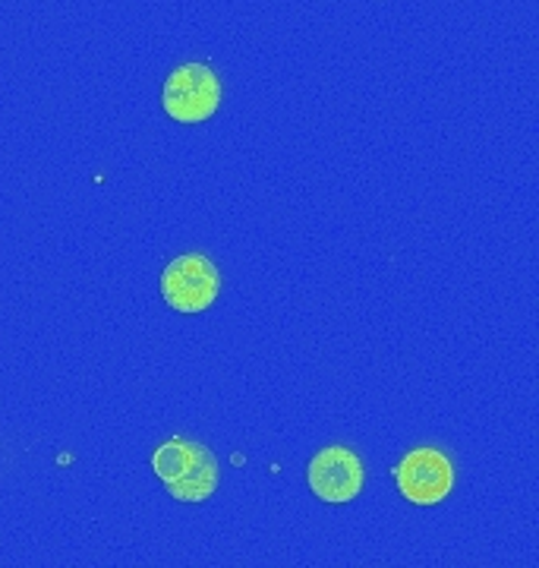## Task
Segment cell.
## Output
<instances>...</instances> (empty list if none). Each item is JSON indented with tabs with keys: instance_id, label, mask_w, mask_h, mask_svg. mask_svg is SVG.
Wrapping results in <instances>:
<instances>
[{
	"instance_id": "6da1fadb",
	"label": "cell",
	"mask_w": 539,
	"mask_h": 568,
	"mask_svg": "<svg viewBox=\"0 0 539 568\" xmlns=\"http://www.w3.org/2000/svg\"><path fill=\"white\" fill-rule=\"evenodd\" d=\"M152 470L180 503H205L218 489V458L196 439H167L152 455Z\"/></svg>"
},
{
	"instance_id": "7a4b0ae2",
	"label": "cell",
	"mask_w": 539,
	"mask_h": 568,
	"mask_svg": "<svg viewBox=\"0 0 539 568\" xmlns=\"http://www.w3.org/2000/svg\"><path fill=\"white\" fill-rule=\"evenodd\" d=\"M161 104L167 118L177 123H202L209 121L221 104V82L209 63H183L177 67L161 92Z\"/></svg>"
},
{
	"instance_id": "3957f363",
	"label": "cell",
	"mask_w": 539,
	"mask_h": 568,
	"mask_svg": "<svg viewBox=\"0 0 539 568\" xmlns=\"http://www.w3.org/2000/svg\"><path fill=\"white\" fill-rule=\"evenodd\" d=\"M221 275L205 253H186L161 272V297L177 313H202L215 304Z\"/></svg>"
},
{
	"instance_id": "277c9868",
	"label": "cell",
	"mask_w": 539,
	"mask_h": 568,
	"mask_svg": "<svg viewBox=\"0 0 539 568\" xmlns=\"http://www.w3.org/2000/svg\"><path fill=\"white\" fill-rule=\"evenodd\" d=\"M306 480H309V489L319 496L322 503L344 506V503H354L363 493L366 470H363V462H359L354 448L328 446L309 462Z\"/></svg>"
},
{
	"instance_id": "5b68a950",
	"label": "cell",
	"mask_w": 539,
	"mask_h": 568,
	"mask_svg": "<svg viewBox=\"0 0 539 568\" xmlns=\"http://www.w3.org/2000/svg\"><path fill=\"white\" fill-rule=\"evenodd\" d=\"M455 487V467L439 448H414L398 467V489L414 506H439Z\"/></svg>"
}]
</instances>
